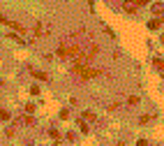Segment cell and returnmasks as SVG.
<instances>
[{
	"label": "cell",
	"mask_w": 164,
	"mask_h": 146,
	"mask_svg": "<svg viewBox=\"0 0 164 146\" xmlns=\"http://www.w3.org/2000/svg\"><path fill=\"white\" fill-rule=\"evenodd\" d=\"M162 12H164L162 5H153V14H162Z\"/></svg>",
	"instance_id": "10"
},
{
	"label": "cell",
	"mask_w": 164,
	"mask_h": 146,
	"mask_svg": "<svg viewBox=\"0 0 164 146\" xmlns=\"http://www.w3.org/2000/svg\"><path fill=\"white\" fill-rule=\"evenodd\" d=\"M60 118H62V121L69 118V112H67V109H62V112H60Z\"/></svg>",
	"instance_id": "14"
},
{
	"label": "cell",
	"mask_w": 164,
	"mask_h": 146,
	"mask_svg": "<svg viewBox=\"0 0 164 146\" xmlns=\"http://www.w3.org/2000/svg\"><path fill=\"white\" fill-rule=\"evenodd\" d=\"M122 9H125L127 14H137V3H134V0H127V3H122Z\"/></svg>",
	"instance_id": "4"
},
{
	"label": "cell",
	"mask_w": 164,
	"mask_h": 146,
	"mask_svg": "<svg viewBox=\"0 0 164 146\" xmlns=\"http://www.w3.org/2000/svg\"><path fill=\"white\" fill-rule=\"evenodd\" d=\"M35 35H37V37H49L51 35V26L46 21H37L35 23Z\"/></svg>",
	"instance_id": "2"
},
{
	"label": "cell",
	"mask_w": 164,
	"mask_h": 146,
	"mask_svg": "<svg viewBox=\"0 0 164 146\" xmlns=\"http://www.w3.org/2000/svg\"><path fill=\"white\" fill-rule=\"evenodd\" d=\"M160 26H162V19H153V21H148V28H150V30H157Z\"/></svg>",
	"instance_id": "6"
},
{
	"label": "cell",
	"mask_w": 164,
	"mask_h": 146,
	"mask_svg": "<svg viewBox=\"0 0 164 146\" xmlns=\"http://www.w3.org/2000/svg\"><path fill=\"white\" fill-rule=\"evenodd\" d=\"M49 135H51V137H53V139H56V142H58V139H60V132H58V130H49Z\"/></svg>",
	"instance_id": "12"
},
{
	"label": "cell",
	"mask_w": 164,
	"mask_h": 146,
	"mask_svg": "<svg viewBox=\"0 0 164 146\" xmlns=\"http://www.w3.org/2000/svg\"><path fill=\"white\" fill-rule=\"evenodd\" d=\"M19 123H26V125H32L35 121H32V116H23V118L19 121Z\"/></svg>",
	"instance_id": "9"
},
{
	"label": "cell",
	"mask_w": 164,
	"mask_h": 146,
	"mask_svg": "<svg viewBox=\"0 0 164 146\" xmlns=\"http://www.w3.org/2000/svg\"><path fill=\"white\" fill-rule=\"evenodd\" d=\"M72 72L77 74L79 79H95V77H99L102 74V70H97V67H92V65H74L72 67Z\"/></svg>",
	"instance_id": "1"
},
{
	"label": "cell",
	"mask_w": 164,
	"mask_h": 146,
	"mask_svg": "<svg viewBox=\"0 0 164 146\" xmlns=\"http://www.w3.org/2000/svg\"><path fill=\"white\" fill-rule=\"evenodd\" d=\"M0 23H5V26H9V28H14V30H19V33H23L26 35L28 30H26V26H21V23H16V21H12V19H7V16H2L0 14Z\"/></svg>",
	"instance_id": "3"
},
{
	"label": "cell",
	"mask_w": 164,
	"mask_h": 146,
	"mask_svg": "<svg viewBox=\"0 0 164 146\" xmlns=\"http://www.w3.org/2000/svg\"><path fill=\"white\" fill-rule=\"evenodd\" d=\"M162 42H164V35H162Z\"/></svg>",
	"instance_id": "18"
},
{
	"label": "cell",
	"mask_w": 164,
	"mask_h": 146,
	"mask_svg": "<svg viewBox=\"0 0 164 146\" xmlns=\"http://www.w3.org/2000/svg\"><path fill=\"white\" fill-rule=\"evenodd\" d=\"M0 121H2V118H0Z\"/></svg>",
	"instance_id": "19"
},
{
	"label": "cell",
	"mask_w": 164,
	"mask_h": 146,
	"mask_svg": "<svg viewBox=\"0 0 164 146\" xmlns=\"http://www.w3.org/2000/svg\"><path fill=\"white\" fill-rule=\"evenodd\" d=\"M137 146H148V142H146V139H139V142H137Z\"/></svg>",
	"instance_id": "16"
},
{
	"label": "cell",
	"mask_w": 164,
	"mask_h": 146,
	"mask_svg": "<svg viewBox=\"0 0 164 146\" xmlns=\"http://www.w3.org/2000/svg\"><path fill=\"white\" fill-rule=\"evenodd\" d=\"M88 3H90V7H92V3H95V0H88Z\"/></svg>",
	"instance_id": "17"
},
{
	"label": "cell",
	"mask_w": 164,
	"mask_h": 146,
	"mask_svg": "<svg viewBox=\"0 0 164 146\" xmlns=\"http://www.w3.org/2000/svg\"><path fill=\"white\" fill-rule=\"evenodd\" d=\"M153 65L160 70V72H164V60H162V58H153Z\"/></svg>",
	"instance_id": "7"
},
{
	"label": "cell",
	"mask_w": 164,
	"mask_h": 146,
	"mask_svg": "<svg viewBox=\"0 0 164 146\" xmlns=\"http://www.w3.org/2000/svg\"><path fill=\"white\" fill-rule=\"evenodd\" d=\"M95 118H97V116L92 112H83V121H95Z\"/></svg>",
	"instance_id": "8"
},
{
	"label": "cell",
	"mask_w": 164,
	"mask_h": 146,
	"mask_svg": "<svg viewBox=\"0 0 164 146\" xmlns=\"http://www.w3.org/2000/svg\"><path fill=\"white\" fill-rule=\"evenodd\" d=\"M32 77H35V79H39V81H49V74L39 72V70H32Z\"/></svg>",
	"instance_id": "5"
},
{
	"label": "cell",
	"mask_w": 164,
	"mask_h": 146,
	"mask_svg": "<svg viewBox=\"0 0 164 146\" xmlns=\"http://www.w3.org/2000/svg\"><path fill=\"white\" fill-rule=\"evenodd\" d=\"M134 3H137V7H139V5H148L150 0H134Z\"/></svg>",
	"instance_id": "15"
},
{
	"label": "cell",
	"mask_w": 164,
	"mask_h": 146,
	"mask_svg": "<svg viewBox=\"0 0 164 146\" xmlns=\"http://www.w3.org/2000/svg\"><path fill=\"white\" fill-rule=\"evenodd\" d=\"M79 128H81V132H88V125H86V123H83L81 118H79Z\"/></svg>",
	"instance_id": "13"
},
{
	"label": "cell",
	"mask_w": 164,
	"mask_h": 146,
	"mask_svg": "<svg viewBox=\"0 0 164 146\" xmlns=\"http://www.w3.org/2000/svg\"><path fill=\"white\" fill-rule=\"evenodd\" d=\"M127 102H130V104H139V95H130V97H127Z\"/></svg>",
	"instance_id": "11"
}]
</instances>
